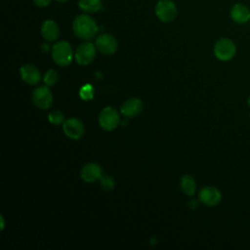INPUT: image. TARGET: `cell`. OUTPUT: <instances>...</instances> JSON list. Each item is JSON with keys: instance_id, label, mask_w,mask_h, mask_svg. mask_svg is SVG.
<instances>
[{"instance_id": "cell-1", "label": "cell", "mask_w": 250, "mask_h": 250, "mask_svg": "<svg viewBox=\"0 0 250 250\" xmlns=\"http://www.w3.org/2000/svg\"><path fill=\"white\" fill-rule=\"evenodd\" d=\"M72 30L78 38L82 40H91L97 35L99 26L92 17L86 14H81L73 20Z\"/></svg>"}, {"instance_id": "cell-2", "label": "cell", "mask_w": 250, "mask_h": 250, "mask_svg": "<svg viewBox=\"0 0 250 250\" xmlns=\"http://www.w3.org/2000/svg\"><path fill=\"white\" fill-rule=\"evenodd\" d=\"M73 56L72 48L67 41L62 40L52 46V58L60 66L68 65L71 62Z\"/></svg>"}, {"instance_id": "cell-3", "label": "cell", "mask_w": 250, "mask_h": 250, "mask_svg": "<svg viewBox=\"0 0 250 250\" xmlns=\"http://www.w3.org/2000/svg\"><path fill=\"white\" fill-rule=\"evenodd\" d=\"M236 52L235 44L229 38H221L214 45V54L220 61L226 62L233 58Z\"/></svg>"}, {"instance_id": "cell-4", "label": "cell", "mask_w": 250, "mask_h": 250, "mask_svg": "<svg viewBox=\"0 0 250 250\" xmlns=\"http://www.w3.org/2000/svg\"><path fill=\"white\" fill-rule=\"evenodd\" d=\"M120 122L117 110L112 106H106L99 114V124L105 131L114 130Z\"/></svg>"}, {"instance_id": "cell-5", "label": "cell", "mask_w": 250, "mask_h": 250, "mask_svg": "<svg viewBox=\"0 0 250 250\" xmlns=\"http://www.w3.org/2000/svg\"><path fill=\"white\" fill-rule=\"evenodd\" d=\"M178 10L172 0H159L155 6V15L163 22H170L177 17Z\"/></svg>"}, {"instance_id": "cell-6", "label": "cell", "mask_w": 250, "mask_h": 250, "mask_svg": "<svg viewBox=\"0 0 250 250\" xmlns=\"http://www.w3.org/2000/svg\"><path fill=\"white\" fill-rule=\"evenodd\" d=\"M96 45L92 42H83L75 50L74 58L78 64H90L96 57Z\"/></svg>"}, {"instance_id": "cell-7", "label": "cell", "mask_w": 250, "mask_h": 250, "mask_svg": "<svg viewBox=\"0 0 250 250\" xmlns=\"http://www.w3.org/2000/svg\"><path fill=\"white\" fill-rule=\"evenodd\" d=\"M32 102L39 109H48L53 104V95L48 86H39L32 92Z\"/></svg>"}, {"instance_id": "cell-8", "label": "cell", "mask_w": 250, "mask_h": 250, "mask_svg": "<svg viewBox=\"0 0 250 250\" xmlns=\"http://www.w3.org/2000/svg\"><path fill=\"white\" fill-rule=\"evenodd\" d=\"M95 45L98 51L106 56L114 54L118 47L117 40L109 33L100 34L95 40Z\"/></svg>"}, {"instance_id": "cell-9", "label": "cell", "mask_w": 250, "mask_h": 250, "mask_svg": "<svg viewBox=\"0 0 250 250\" xmlns=\"http://www.w3.org/2000/svg\"><path fill=\"white\" fill-rule=\"evenodd\" d=\"M198 199L201 203L207 206H215L220 203L222 199V194L220 190L211 186L203 187L198 192Z\"/></svg>"}, {"instance_id": "cell-10", "label": "cell", "mask_w": 250, "mask_h": 250, "mask_svg": "<svg viewBox=\"0 0 250 250\" xmlns=\"http://www.w3.org/2000/svg\"><path fill=\"white\" fill-rule=\"evenodd\" d=\"M62 130L68 138L79 140L84 134V125L78 118L70 117L62 123Z\"/></svg>"}, {"instance_id": "cell-11", "label": "cell", "mask_w": 250, "mask_h": 250, "mask_svg": "<svg viewBox=\"0 0 250 250\" xmlns=\"http://www.w3.org/2000/svg\"><path fill=\"white\" fill-rule=\"evenodd\" d=\"M80 176L83 181L87 183H93L102 178L103 169L100 164L96 162H89L82 167L80 171Z\"/></svg>"}, {"instance_id": "cell-12", "label": "cell", "mask_w": 250, "mask_h": 250, "mask_svg": "<svg viewBox=\"0 0 250 250\" xmlns=\"http://www.w3.org/2000/svg\"><path fill=\"white\" fill-rule=\"evenodd\" d=\"M230 19L237 24H243L250 20V9L243 3H235L230 8Z\"/></svg>"}, {"instance_id": "cell-13", "label": "cell", "mask_w": 250, "mask_h": 250, "mask_svg": "<svg viewBox=\"0 0 250 250\" xmlns=\"http://www.w3.org/2000/svg\"><path fill=\"white\" fill-rule=\"evenodd\" d=\"M20 73H21V79L28 85H37L40 81L41 78V74L39 69L29 63L23 64L22 66H21L20 68Z\"/></svg>"}, {"instance_id": "cell-14", "label": "cell", "mask_w": 250, "mask_h": 250, "mask_svg": "<svg viewBox=\"0 0 250 250\" xmlns=\"http://www.w3.org/2000/svg\"><path fill=\"white\" fill-rule=\"evenodd\" d=\"M121 113L128 118L135 117L139 115L143 110V102L138 98L128 99L121 105Z\"/></svg>"}, {"instance_id": "cell-15", "label": "cell", "mask_w": 250, "mask_h": 250, "mask_svg": "<svg viewBox=\"0 0 250 250\" xmlns=\"http://www.w3.org/2000/svg\"><path fill=\"white\" fill-rule=\"evenodd\" d=\"M41 34L48 42L55 41L59 37L60 27L55 21L46 20L41 25Z\"/></svg>"}, {"instance_id": "cell-16", "label": "cell", "mask_w": 250, "mask_h": 250, "mask_svg": "<svg viewBox=\"0 0 250 250\" xmlns=\"http://www.w3.org/2000/svg\"><path fill=\"white\" fill-rule=\"evenodd\" d=\"M78 7L86 13H97L103 9L102 0H79Z\"/></svg>"}, {"instance_id": "cell-17", "label": "cell", "mask_w": 250, "mask_h": 250, "mask_svg": "<svg viewBox=\"0 0 250 250\" xmlns=\"http://www.w3.org/2000/svg\"><path fill=\"white\" fill-rule=\"evenodd\" d=\"M181 188L182 190L188 196L194 194L196 189V183L192 176L190 175H184L181 179Z\"/></svg>"}, {"instance_id": "cell-18", "label": "cell", "mask_w": 250, "mask_h": 250, "mask_svg": "<svg viewBox=\"0 0 250 250\" xmlns=\"http://www.w3.org/2000/svg\"><path fill=\"white\" fill-rule=\"evenodd\" d=\"M48 120L53 125H61L64 122V115L58 109H53L48 114Z\"/></svg>"}, {"instance_id": "cell-19", "label": "cell", "mask_w": 250, "mask_h": 250, "mask_svg": "<svg viewBox=\"0 0 250 250\" xmlns=\"http://www.w3.org/2000/svg\"><path fill=\"white\" fill-rule=\"evenodd\" d=\"M58 79H59V74H58V72L55 69H49L45 73L44 78H43L45 85L48 86V87L54 86L57 83Z\"/></svg>"}, {"instance_id": "cell-20", "label": "cell", "mask_w": 250, "mask_h": 250, "mask_svg": "<svg viewBox=\"0 0 250 250\" xmlns=\"http://www.w3.org/2000/svg\"><path fill=\"white\" fill-rule=\"evenodd\" d=\"M79 95L82 100H85V101L91 100L94 97V88L92 87L91 84H85L80 88Z\"/></svg>"}, {"instance_id": "cell-21", "label": "cell", "mask_w": 250, "mask_h": 250, "mask_svg": "<svg viewBox=\"0 0 250 250\" xmlns=\"http://www.w3.org/2000/svg\"><path fill=\"white\" fill-rule=\"evenodd\" d=\"M101 181V185L102 187L104 188V189H112L113 187H114V181L112 179V177L108 176V175H104V176H102V178L100 179Z\"/></svg>"}, {"instance_id": "cell-22", "label": "cell", "mask_w": 250, "mask_h": 250, "mask_svg": "<svg viewBox=\"0 0 250 250\" xmlns=\"http://www.w3.org/2000/svg\"><path fill=\"white\" fill-rule=\"evenodd\" d=\"M52 0H33V3L37 6V7H40V8H44V7H47L50 3H51Z\"/></svg>"}, {"instance_id": "cell-23", "label": "cell", "mask_w": 250, "mask_h": 250, "mask_svg": "<svg viewBox=\"0 0 250 250\" xmlns=\"http://www.w3.org/2000/svg\"><path fill=\"white\" fill-rule=\"evenodd\" d=\"M41 49H42V51H43V52H46V51L48 52V50H49V46H48L47 44H42V45H41Z\"/></svg>"}, {"instance_id": "cell-24", "label": "cell", "mask_w": 250, "mask_h": 250, "mask_svg": "<svg viewBox=\"0 0 250 250\" xmlns=\"http://www.w3.org/2000/svg\"><path fill=\"white\" fill-rule=\"evenodd\" d=\"M1 229L3 230L4 229V219H3V217H1Z\"/></svg>"}, {"instance_id": "cell-25", "label": "cell", "mask_w": 250, "mask_h": 250, "mask_svg": "<svg viewBox=\"0 0 250 250\" xmlns=\"http://www.w3.org/2000/svg\"><path fill=\"white\" fill-rule=\"evenodd\" d=\"M56 1H58V2H65L67 0H56Z\"/></svg>"}, {"instance_id": "cell-26", "label": "cell", "mask_w": 250, "mask_h": 250, "mask_svg": "<svg viewBox=\"0 0 250 250\" xmlns=\"http://www.w3.org/2000/svg\"><path fill=\"white\" fill-rule=\"evenodd\" d=\"M248 104L250 105V96H249V98H248Z\"/></svg>"}]
</instances>
